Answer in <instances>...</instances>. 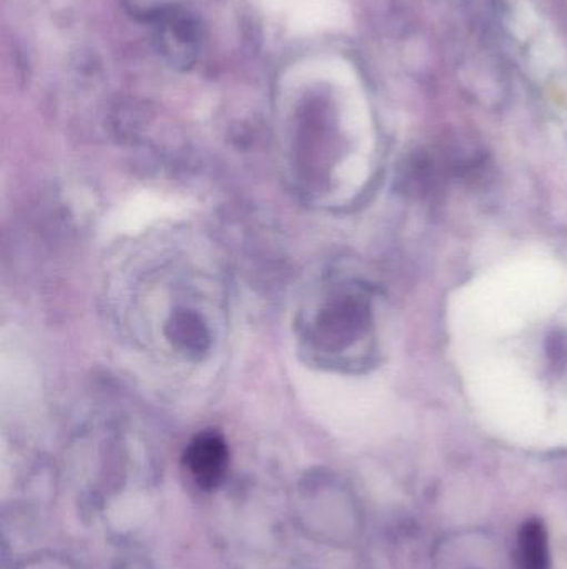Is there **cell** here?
<instances>
[{"instance_id": "6da1fadb", "label": "cell", "mask_w": 567, "mask_h": 569, "mask_svg": "<svg viewBox=\"0 0 567 569\" xmlns=\"http://www.w3.org/2000/svg\"><path fill=\"white\" fill-rule=\"evenodd\" d=\"M466 395L486 413L545 417L567 410V270L522 256L463 284L448 307Z\"/></svg>"}, {"instance_id": "3957f363", "label": "cell", "mask_w": 567, "mask_h": 569, "mask_svg": "<svg viewBox=\"0 0 567 569\" xmlns=\"http://www.w3.org/2000/svg\"><path fill=\"white\" fill-rule=\"evenodd\" d=\"M512 569H551L548 530L543 521L523 525L513 553Z\"/></svg>"}, {"instance_id": "7a4b0ae2", "label": "cell", "mask_w": 567, "mask_h": 569, "mask_svg": "<svg viewBox=\"0 0 567 569\" xmlns=\"http://www.w3.org/2000/svg\"><path fill=\"white\" fill-rule=\"evenodd\" d=\"M183 465L196 487L213 491L222 485L229 468V445L216 431L196 435L183 453Z\"/></svg>"}, {"instance_id": "277c9868", "label": "cell", "mask_w": 567, "mask_h": 569, "mask_svg": "<svg viewBox=\"0 0 567 569\" xmlns=\"http://www.w3.org/2000/svg\"><path fill=\"white\" fill-rule=\"evenodd\" d=\"M173 341L179 345L182 350L190 353H200L209 347V333L206 328L200 323V318L193 313L176 315L172 323Z\"/></svg>"}]
</instances>
